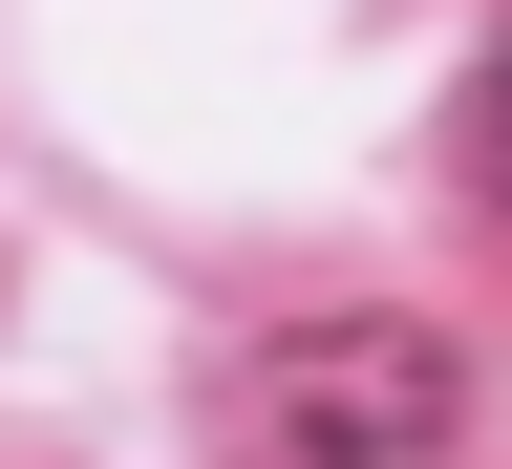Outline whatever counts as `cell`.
I'll list each match as a JSON object with an SVG mask.
<instances>
[{
  "label": "cell",
  "instance_id": "obj_1",
  "mask_svg": "<svg viewBox=\"0 0 512 469\" xmlns=\"http://www.w3.org/2000/svg\"><path fill=\"white\" fill-rule=\"evenodd\" d=\"M470 448V342L406 299H320L235 342V469H448Z\"/></svg>",
  "mask_w": 512,
  "mask_h": 469
},
{
  "label": "cell",
  "instance_id": "obj_2",
  "mask_svg": "<svg viewBox=\"0 0 512 469\" xmlns=\"http://www.w3.org/2000/svg\"><path fill=\"white\" fill-rule=\"evenodd\" d=\"M470 171L512 192V43H491V86H470Z\"/></svg>",
  "mask_w": 512,
  "mask_h": 469
}]
</instances>
